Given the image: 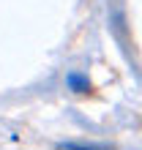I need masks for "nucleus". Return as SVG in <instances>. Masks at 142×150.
I'll return each instance as SVG.
<instances>
[{
  "label": "nucleus",
  "instance_id": "f03ea898",
  "mask_svg": "<svg viewBox=\"0 0 142 150\" xmlns=\"http://www.w3.org/2000/svg\"><path fill=\"white\" fill-rule=\"evenodd\" d=\"M60 150H107V147H85V145H60Z\"/></svg>",
  "mask_w": 142,
  "mask_h": 150
},
{
  "label": "nucleus",
  "instance_id": "f257e3e1",
  "mask_svg": "<svg viewBox=\"0 0 142 150\" xmlns=\"http://www.w3.org/2000/svg\"><path fill=\"white\" fill-rule=\"evenodd\" d=\"M68 82H71V85L77 87V93H87V90H90V85H87V79L77 76V74H74V76H68Z\"/></svg>",
  "mask_w": 142,
  "mask_h": 150
}]
</instances>
